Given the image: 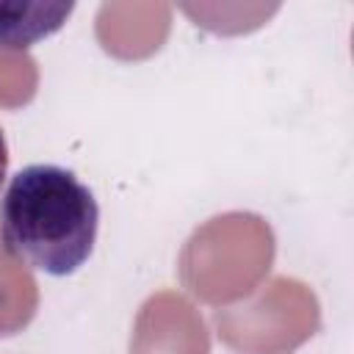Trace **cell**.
I'll use <instances>...</instances> for the list:
<instances>
[{
    "instance_id": "cell-1",
    "label": "cell",
    "mask_w": 354,
    "mask_h": 354,
    "mask_svg": "<svg viewBox=\"0 0 354 354\" xmlns=\"http://www.w3.org/2000/svg\"><path fill=\"white\" fill-rule=\"evenodd\" d=\"M100 205L66 166L30 163L0 196V241L11 257L47 277H69L94 254Z\"/></svg>"
},
{
    "instance_id": "cell-2",
    "label": "cell",
    "mask_w": 354,
    "mask_h": 354,
    "mask_svg": "<svg viewBox=\"0 0 354 354\" xmlns=\"http://www.w3.org/2000/svg\"><path fill=\"white\" fill-rule=\"evenodd\" d=\"M75 3L0 0V50H28L58 33L72 17Z\"/></svg>"
},
{
    "instance_id": "cell-3",
    "label": "cell",
    "mask_w": 354,
    "mask_h": 354,
    "mask_svg": "<svg viewBox=\"0 0 354 354\" xmlns=\"http://www.w3.org/2000/svg\"><path fill=\"white\" fill-rule=\"evenodd\" d=\"M6 174H8V144H6V133L0 127V188L6 183Z\"/></svg>"
}]
</instances>
